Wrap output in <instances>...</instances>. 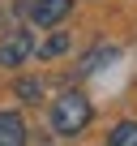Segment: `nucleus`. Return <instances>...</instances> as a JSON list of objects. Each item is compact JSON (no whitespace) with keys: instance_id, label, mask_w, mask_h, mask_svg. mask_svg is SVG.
Wrapping results in <instances>:
<instances>
[{"instance_id":"obj_7","label":"nucleus","mask_w":137,"mask_h":146,"mask_svg":"<svg viewBox=\"0 0 137 146\" xmlns=\"http://www.w3.org/2000/svg\"><path fill=\"white\" fill-rule=\"evenodd\" d=\"M107 146H137V120H120L107 133Z\"/></svg>"},{"instance_id":"obj_2","label":"nucleus","mask_w":137,"mask_h":146,"mask_svg":"<svg viewBox=\"0 0 137 146\" xmlns=\"http://www.w3.org/2000/svg\"><path fill=\"white\" fill-rule=\"evenodd\" d=\"M34 56V35L30 30H9L0 39V69H22Z\"/></svg>"},{"instance_id":"obj_3","label":"nucleus","mask_w":137,"mask_h":146,"mask_svg":"<svg viewBox=\"0 0 137 146\" xmlns=\"http://www.w3.org/2000/svg\"><path fill=\"white\" fill-rule=\"evenodd\" d=\"M26 13H30L34 26H60L68 13H73V0H30Z\"/></svg>"},{"instance_id":"obj_4","label":"nucleus","mask_w":137,"mask_h":146,"mask_svg":"<svg viewBox=\"0 0 137 146\" xmlns=\"http://www.w3.org/2000/svg\"><path fill=\"white\" fill-rule=\"evenodd\" d=\"M0 146H26V120L17 112H0Z\"/></svg>"},{"instance_id":"obj_1","label":"nucleus","mask_w":137,"mask_h":146,"mask_svg":"<svg viewBox=\"0 0 137 146\" xmlns=\"http://www.w3.org/2000/svg\"><path fill=\"white\" fill-rule=\"evenodd\" d=\"M90 116H94V103H90L82 90H64V95L51 103V129L64 133V137L82 133V129L90 125Z\"/></svg>"},{"instance_id":"obj_8","label":"nucleus","mask_w":137,"mask_h":146,"mask_svg":"<svg viewBox=\"0 0 137 146\" xmlns=\"http://www.w3.org/2000/svg\"><path fill=\"white\" fill-rule=\"evenodd\" d=\"M17 99H26V103H34V99H43V86L26 78V82H17Z\"/></svg>"},{"instance_id":"obj_6","label":"nucleus","mask_w":137,"mask_h":146,"mask_svg":"<svg viewBox=\"0 0 137 146\" xmlns=\"http://www.w3.org/2000/svg\"><path fill=\"white\" fill-rule=\"evenodd\" d=\"M111 60H116V47H94V52H86V56H82V78L99 73V69L111 64Z\"/></svg>"},{"instance_id":"obj_5","label":"nucleus","mask_w":137,"mask_h":146,"mask_svg":"<svg viewBox=\"0 0 137 146\" xmlns=\"http://www.w3.org/2000/svg\"><path fill=\"white\" fill-rule=\"evenodd\" d=\"M68 47H73V39H68L64 30H56V35H47V39H43L34 52H39V60H56V56H64Z\"/></svg>"}]
</instances>
